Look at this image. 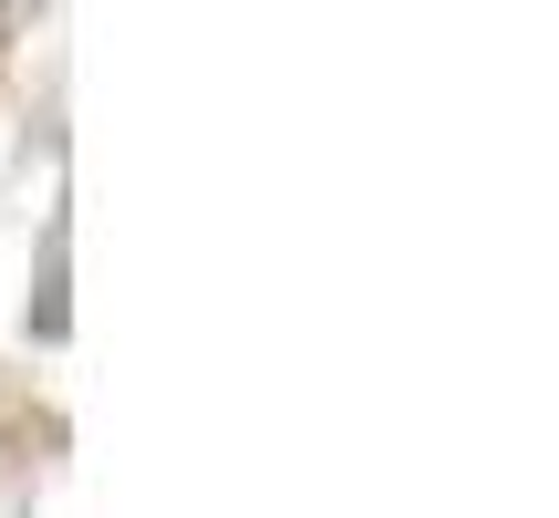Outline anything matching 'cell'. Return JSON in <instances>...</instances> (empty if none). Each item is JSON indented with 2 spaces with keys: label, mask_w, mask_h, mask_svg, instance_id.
<instances>
[{
  "label": "cell",
  "mask_w": 559,
  "mask_h": 518,
  "mask_svg": "<svg viewBox=\"0 0 559 518\" xmlns=\"http://www.w3.org/2000/svg\"><path fill=\"white\" fill-rule=\"evenodd\" d=\"M32 332H41V342L62 332V228L41 239V301H32Z\"/></svg>",
  "instance_id": "1"
}]
</instances>
